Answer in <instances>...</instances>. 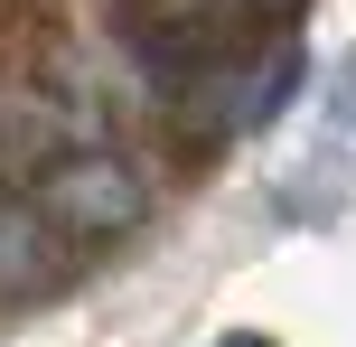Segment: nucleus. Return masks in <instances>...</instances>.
<instances>
[{"instance_id":"nucleus-2","label":"nucleus","mask_w":356,"mask_h":347,"mask_svg":"<svg viewBox=\"0 0 356 347\" xmlns=\"http://www.w3.org/2000/svg\"><path fill=\"white\" fill-rule=\"evenodd\" d=\"M225 347H272V338H225Z\"/></svg>"},{"instance_id":"nucleus-1","label":"nucleus","mask_w":356,"mask_h":347,"mask_svg":"<svg viewBox=\"0 0 356 347\" xmlns=\"http://www.w3.org/2000/svg\"><path fill=\"white\" fill-rule=\"evenodd\" d=\"M47 207L66 225H131V216H141V188H131L122 160H75V169H56Z\"/></svg>"}]
</instances>
